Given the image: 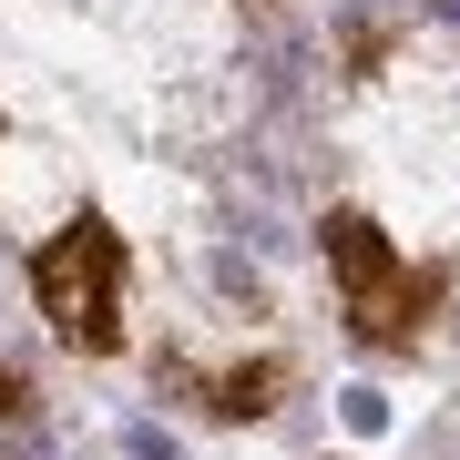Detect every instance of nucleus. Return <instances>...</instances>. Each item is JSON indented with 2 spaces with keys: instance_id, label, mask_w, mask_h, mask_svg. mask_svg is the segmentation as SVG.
Returning <instances> with one entry per match:
<instances>
[{
  "instance_id": "1",
  "label": "nucleus",
  "mask_w": 460,
  "mask_h": 460,
  "mask_svg": "<svg viewBox=\"0 0 460 460\" xmlns=\"http://www.w3.org/2000/svg\"><path fill=\"white\" fill-rule=\"evenodd\" d=\"M317 235H328V277H338V307H348V338H358V348H410L429 317H440L450 266L389 246V226H378V215L338 205Z\"/></svg>"
},
{
  "instance_id": "2",
  "label": "nucleus",
  "mask_w": 460,
  "mask_h": 460,
  "mask_svg": "<svg viewBox=\"0 0 460 460\" xmlns=\"http://www.w3.org/2000/svg\"><path fill=\"white\" fill-rule=\"evenodd\" d=\"M31 307L41 328L83 358H113L123 348V235L102 215H72L62 235L31 246Z\"/></svg>"
},
{
  "instance_id": "3",
  "label": "nucleus",
  "mask_w": 460,
  "mask_h": 460,
  "mask_svg": "<svg viewBox=\"0 0 460 460\" xmlns=\"http://www.w3.org/2000/svg\"><path fill=\"white\" fill-rule=\"evenodd\" d=\"M277 389H287V358L215 368V378H205V410H215V420H266V410H277Z\"/></svg>"
},
{
  "instance_id": "4",
  "label": "nucleus",
  "mask_w": 460,
  "mask_h": 460,
  "mask_svg": "<svg viewBox=\"0 0 460 460\" xmlns=\"http://www.w3.org/2000/svg\"><path fill=\"white\" fill-rule=\"evenodd\" d=\"M0 429H31V378L0 368Z\"/></svg>"
}]
</instances>
